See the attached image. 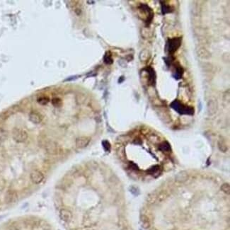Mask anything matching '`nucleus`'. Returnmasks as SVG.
Instances as JSON below:
<instances>
[{"instance_id": "nucleus-26", "label": "nucleus", "mask_w": 230, "mask_h": 230, "mask_svg": "<svg viewBox=\"0 0 230 230\" xmlns=\"http://www.w3.org/2000/svg\"><path fill=\"white\" fill-rule=\"evenodd\" d=\"M0 203H1V202H0Z\"/></svg>"}, {"instance_id": "nucleus-8", "label": "nucleus", "mask_w": 230, "mask_h": 230, "mask_svg": "<svg viewBox=\"0 0 230 230\" xmlns=\"http://www.w3.org/2000/svg\"><path fill=\"white\" fill-rule=\"evenodd\" d=\"M29 120L35 124H39L42 122L43 116L38 112L32 111L29 114Z\"/></svg>"}, {"instance_id": "nucleus-6", "label": "nucleus", "mask_w": 230, "mask_h": 230, "mask_svg": "<svg viewBox=\"0 0 230 230\" xmlns=\"http://www.w3.org/2000/svg\"><path fill=\"white\" fill-rule=\"evenodd\" d=\"M90 142V138L88 137L81 136L76 138V147L79 149H83L88 146Z\"/></svg>"}, {"instance_id": "nucleus-22", "label": "nucleus", "mask_w": 230, "mask_h": 230, "mask_svg": "<svg viewBox=\"0 0 230 230\" xmlns=\"http://www.w3.org/2000/svg\"><path fill=\"white\" fill-rule=\"evenodd\" d=\"M102 144H103V148H104V149L107 151H109L110 149V144L109 143V142L107 140H104L102 142Z\"/></svg>"}, {"instance_id": "nucleus-20", "label": "nucleus", "mask_w": 230, "mask_h": 230, "mask_svg": "<svg viewBox=\"0 0 230 230\" xmlns=\"http://www.w3.org/2000/svg\"><path fill=\"white\" fill-rule=\"evenodd\" d=\"M221 190L222 192H224V193L229 194L230 193V186L228 183H224L221 185Z\"/></svg>"}, {"instance_id": "nucleus-2", "label": "nucleus", "mask_w": 230, "mask_h": 230, "mask_svg": "<svg viewBox=\"0 0 230 230\" xmlns=\"http://www.w3.org/2000/svg\"><path fill=\"white\" fill-rule=\"evenodd\" d=\"M172 107L174 109L177 110L180 113L182 114H188V115H192L193 114V108L191 107L184 106L179 101H174L172 103Z\"/></svg>"}, {"instance_id": "nucleus-10", "label": "nucleus", "mask_w": 230, "mask_h": 230, "mask_svg": "<svg viewBox=\"0 0 230 230\" xmlns=\"http://www.w3.org/2000/svg\"><path fill=\"white\" fill-rule=\"evenodd\" d=\"M188 178L189 175L188 172H185V171H182V172H180L176 174L175 180L178 183H184L188 179Z\"/></svg>"}, {"instance_id": "nucleus-7", "label": "nucleus", "mask_w": 230, "mask_h": 230, "mask_svg": "<svg viewBox=\"0 0 230 230\" xmlns=\"http://www.w3.org/2000/svg\"><path fill=\"white\" fill-rule=\"evenodd\" d=\"M197 55L203 60H209L212 57L211 53L205 47L199 48L197 50Z\"/></svg>"}, {"instance_id": "nucleus-18", "label": "nucleus", "mask_w": 230, "mask_h": 230, "mask_svg": "<svg viewBox=\"0 0 230 230\" xmlns=\"http://www.w3.org/2000/svg\"><path fill=\"white\" fill-rule=\"evenodd\" d=\"M159 149L163 151H169L171 149V146L167 142H164L159 145Z\"/></svg>"}, {"instance_id": "nucleus-23", "label": "nucleus", "mask_w": 230, "mask_h": 230, "mask_svg": "<svg viewBox=\"0 0 230 230\" xmlns=\"http://www.w3.org/2000/svg\"><path fill=\"white\" fill-rule=\"evenodd\" d=\"M130 190H131L132 193L134 194V195H138V194L139 193L138 188H136V187H135V186H132L131 188H130Z\"/></svg>"}, {"instance_id": "nucleus-25", "label": "nucleus", "mask_w": 230, "mask_h": 230, "mask_svg": "<svg viewBox=\"0 0 230 230\" xmlns=\"http://www.w3.org/2000/svg\"><path fill=\"white\" fill-rule=\"evenodd\" d=\"M150 230H157V229H156L155 228H152V229H151Z\"/></svg>"}, {"instance_id": "nucleus-14", "label": "nucleus", "mask_w": 230, "mask_h": 230, "mask_svg": "<svg viewBox=\"0 0 230 230\" xmlns=\"http://www.w3.org/2000/svg\"><path fill=\"white\" fill-rule=\"evenodd\" d=\"M149 57H150V55H149V51L147 50H143L140 54V60L142 62H145L149 60Z\"/></svg>"}, {"instance_id": "nucleus-9", "label": "nucleus", "mask_w": 230, "mask_h": 230, "mask_svg": "<svg viewBox=\"0 0 230 230\" xmlns=\"http://www.w3.org/2000/svg\"><path fill=\"white\" fill-rule=\"evenodd\" d=\"M60 217L64 222H68L72 220V215L70 211L66 209H62L60 211Z\"/></svg>"}, {"instance_id": "nucleus-5", "label": "nucleus", "mask_w": 230, "mask_h": 230, "mask_svg": "<svg viewBox=\"0 0 230 230\" xmlns=\"http://www.w3.org/2000/svg\"><path fill=\"white\" fill-rule=\"evenodd\" d=\"M207 109H208V113L210 115H213L217 113V109H218V104L216 99H210L208 102L207 105Z\"/></svg>"}, {"instance_id": "nucleus-13", "label": "nucleus", "mask_w": 230, "mask_h": 230, "mask_svg": "<svg viewBox=\"0 0 230 230\" xmlns=\"http://www.w3.org/2000/svg\"><path fill=\"white\" fill-rule=\"evenodd\" d=\"M217 146H218L219 149L222 152H226L228 150V147L227 144H226L225 141L224 140H220L217 142Z\"/></svg>"}, {"instance_id": "nucleus-17", "label": "nucleus", "mask_w": 230, "mask_h": 230, "mask_svg": "<svg viewBox=\"0 0 230 230\" xmlns=\"http://www.w3.org/2000/svg\"><path fill=\"white\" fill-rule=\"evenodd\" d=\"M183 74V69L181 67H177L176 69V74L174 75V78L176 79H180Z\"/></svg>"}, {"instance_id": "nucleus-24", "label": "nucleus", "mask_w": 230, "mask_h": 230, "mask_svg": "<svg viewBox=\"0 0 230 230\" xmlns=\"http://www.w3.org/2000/svg\"><path fill=\"white\" fill-rule=\"evenodd\" d=\"M75 12H76V14H77V15H79V14H81V9H76L75 10Z\"/></svg>"}, {"instance_id": "nucleus-11", "label": "nucleus", "mask_w": 230, "mask_h": 230, "mask_svg": "<svg viewBox=\"0 0 230 230\" xmlns=\"http://www.w3.org/2000/svg\"><path fill=\"white\" fill-rule=\"evenodd\" d=\"M147 72L149 74V84L153 86L155 84L156 82V73H155L154 70L151 67H148L146 69Z\"/></svg>"}, {"instance_id": "nucleus-16", "label": "nucleus", "mask_w": 230, "mask_h": 230, "mask_svg": "<svg viewBox=\"0 0 230 230\" xmlns=\"http://www.w3.org/2000/svg\"><path fill=\"white\" fill-rule=\"evenodd\" d=\"M50 101V99L49 97L45 96H43L39 97L38 99V103L39 104L42 105V106H45V105H47Z\"/></svg>"}, {"instance_id": "nucleus-4", "label": "nucleus", "mask_w": 230, "mask_h": 230, "mask_svg": "<svg viewBox=\"0 0 230 230\" xmlns=\"http://www.w3.org/2000/svg\"><path fill=\"white\" fill-rule=\"evenodd\" d=\"M31 181L35 184H39L43 181L44 179V175L41 172L38 170H34L31 173Z\"/></svg>"}, {"instance_id": "nucleus-1", "label": "nucleus", "mask_w": 230, "mask_h": 230, "mask_svg": "<svg viewBox=\"0 0 230 230\" xmlns=\"http://www.w3.org/2000/svg\"><path fill=\"white\" fill-rule=\"evenodd\" d=\"M14 140L17 142H24L28 138V133L26 131L20 128H15L12 133Z\"/></svg>"}, {"instance_id": "nucleus-21", "label": "nucleus", "mask_w": 230, "mask_h": 230, "mask_svg": "<svg viewBox=\"0 0 230 230\" xmlns=\"http://www.w3.org/2000/svg\"><path fill=\"white\" fill-rule=\"evenodd\" d=\"M52 103L55 107H60L62 105V100L59 98H54L52 100Z\"/></svg>"}, {"instance_id": "nucleus-3", "label": "nucleus", "mask_w": 230, "mask_h": 230, "mask_svg": "<svg viewBox=\"0 0 230 230\" xmlns=\"http://www.w3.org/2000/svg\"><path fill=\"white\" fill-rule=\"evenodd\" d=\"M181 41H182V38L181 37L169 39L168 42H167L169 53L170 54H174L180 48L181 45Z\"/></svg>"}, {"instance_id": "nucleus-19", "label": "nucleus", "mask_w": 230, "mask_h": 230, "mask_svg": "<svg viewBox=\"0 0 230 230\" xmlns=\"http://www.w3.org/2000/svg\"><path fill=\"white\" fill-rule=\"evenodd\" d=\"M103 61L107 65H111L112 63L113 62V58H112L111 55L109 54V53H107L106 55L104 56V58H103Z\"/></svg>"}, {"instance_id": "nucleus-12", "label": "nucleus", "mask_w": 230, "mask_h": 230, "mask_svg": "<svg viewBox=\"0 0 230 230\" xmlns=\"http://www.w3.org/2000/svg\"><path fill=\"white\" fill-rule=\"evenodd\" d=\"M140 221L141 224H142V227L145 229H148L150 228L151 224H150V220H149V217L147 215H142L140 217Z\"/></svg>"}, {"instance_id": "nucleus-15", "label": "nucleus", "mask_w": 230, "mask_h": 230, "mask_svg": "<svg viewBox=\"0 0 230 230\" xmlns=\"http://www.w3.org/2000/svg\"><path fill=\"white\" fill-rule=\"evenodd\" d=\"M173 12V9L172 6H169V5L167 4H162V12L163 14H166L167 13H170V12Z\"/></svg>"}]
</instances>
